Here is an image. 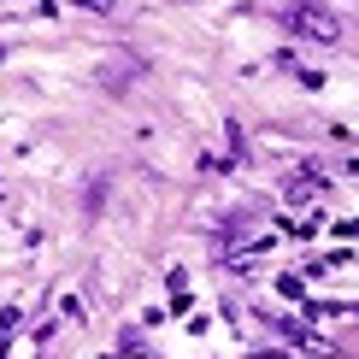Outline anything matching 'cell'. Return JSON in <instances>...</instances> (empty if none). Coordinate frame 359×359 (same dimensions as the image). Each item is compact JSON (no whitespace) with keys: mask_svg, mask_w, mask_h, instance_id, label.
Listing matches in <instances>:
<instances>
[{"mask_svg":"<svg viewBox=\"0 0 359 359\" xmlns=\"http://www.w3.org/2000/svg\"><path fill=\"white\" fill-rule=\"evenodd\" d=\"M0 59H6V53H0Z\"/></svg>","mask_w":359,"mask_h":359,"instance_id":"cell-5","label":"cell"},{"mask_svg":"<svg viewBox=\"0 0 359 359\" xmlns=\"http://www.w3.org/2000/svg\"><path fill=\"white\" fill-rule=\"evenodd\" d=\"M283 24H289L294 36H306V41H336L341 36V18H336V12H324V6H289V12H283Z\"/></svg>","mask_w":359,"mask_h":359,"instance_id":"cell-1","label":"cell"},{"mask_svg":"<svg viewBox=\"0 0 359 359\" xmlns=\"http://www.w3.org/2000/svg\"><path fill=\"white\" fill-rule=\"evenodd\" d=\"M318 194H324V177L306 171V177H294V183H289V206H306V201H318Z\"/></svg>","mask_w":359,"mask_h":359,"instance_id":"cell-2","label":"cell"},{"mask_svg":"<svg viewBox=\"0 0 359 359\" xmlns=\"http://www.w3.org/2000/svg\"><path fill=\"white\" fill-rule=\"evenodd\" d=\"M253 359H289V353H277V348H271V353H253Z\"/></svg>","mask_w":359,"mask_h":359,"instance_id":"cell-4","label":"cell"},{"mask_svg":"<svg viewBox=\"0 0 359 359\" xmlns=\"http://www.w3.org/2000/svg\"><path fill=\"white\" fill-rule=\"evenodd\" d=\"M65 6H83V12H107L112 0H65Z\"/></svg>","mask_w":359,"mask_h":359,"instance_id":"cell-3","label":"cell"}]
</instances>
